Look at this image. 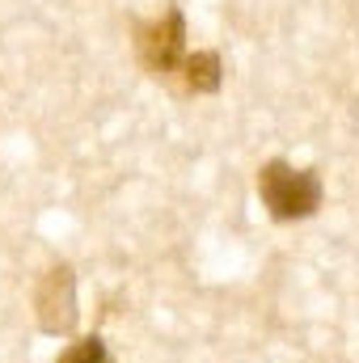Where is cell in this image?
<instances>
[{"label": "cell", "instance_id": "cell-2", "mask_svg": "<svg viewBox=\"0 0 359 363\" xmlns=\"http://www.w3.org/2000/svg\"><path fill=\"white\" fill-rule=\"evenodd\" d=\"M182 38H186V26H182V13L170 9L165 17L140 26V38H136V51H140V64L153 72V77H165L174 72L182 60Z\"/></svg>", "mask_w": 359, "mask_h": 363}, {"label": "cell", "instance_id": "cell-3", "mask_svg": "<svg viewBox=\"0 0 359 363\" xmlns=\"http://www.w3.org/2000/svg\"><path fill=\"white\" fill-rule=\"evenodd\" d=\"M186 68V89L190 93H216L220 89V55L216 51H194L182 60Z\"/></svg>", "mask_w": 359, "mask_h": 363}, {"label": "cell", "instance_id": "cell-4", "mask_svg": "<svg viewBox=\"0 0 359 363\" xmlns=\"http://www.w3.org/2000/svg\"><path fill=\"white\" fill-rule=\"evenodd\" d=\"M60 363H110V355H106L101 338H81L60 355Z\"/></svg>", "mask_w": 359, "mask_h": 363}, {"label": "cell", "instance_id": "cell-1", "mask_svg": "<svg viewBox=\"0 0 359 363\" xmlns=\"http://www.w3.org/2000/svg\"><path fill=\"white\" fill-rule=\"evenodd\" d=\"M258 194L275 220H304L321 207V178L313 169H292L287 161H267L258 169Z\"/></svg>", "mask_w": 359, "mask_h": 363}]
</instances>
